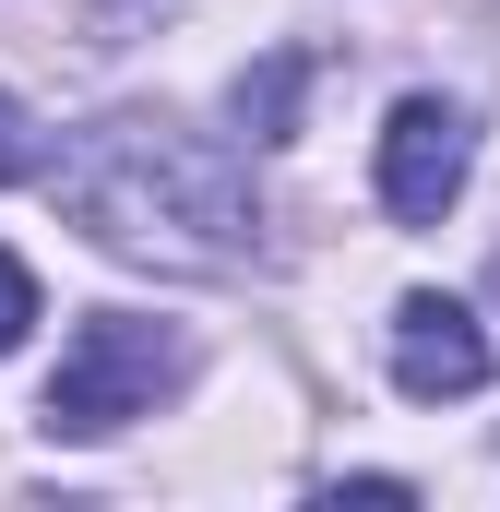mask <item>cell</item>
I'll list each match as a JSON object with an SVG mask.
<instances>
[{
	"label": "cell",
	"mask_w": 500,
	"mask_h": 512,
	"mask_svg": "<svg viewBox=\"0 0 500 512\" xmlns=\"http://www.w3.org/2000/svg\"><path fill=\"white\" fill-rule=\"evenodd\" d=\"M60 191H72V215L131 262H179V274H227L250 262V179L239 155H215L203 131L179 120H108L72 167H60Z\"/></svg>",
	"instance_id": "6da1fadb"
},
{
	"label": "cell",
	"mask_w": 500,
	"mask_h": 512,
	"mask_svg": "<svg viewBox=\"0 0 500 512\" xmlns=\"http://www.w3.org/2000/svg\"><path fill=\"white\" fill-rule=\"evenodd\" d=\"M179 382H191V346H179L167 322L96 310V322L60 346V370H48V441H120L131 417H155Z\"/></svg>",
	"instance_id": "7a4b0ae2"
},
{
	"label": "cell",
	"mask_w": 500,
	"mask_h": 512,
	"mask_svg": "<svg viewBox=\"0 0 500 512\" xmlns=\"http://www.w3.org/2000/svg\"><path fill=\"white\" fill-rule=\"evenodd\" d=\"M465 167H477V131L453 96H405L381 120V215L393 227H441L465 203Z\"/></svg>",
	"instance_id": "3957f363"
},
{
	"label": "cell",
	"mask_w": 500,
	"mask_h": 512,
	"mask_svg": "<svg viewBox=\"0 0 500 512\" xmlns=\"http://www.w3.org/2000/svg\"><path fill=\"white\" fill-rule=\"evenodd\" d=\"M381 358H393V393H405V405H465V393H489V370H500L489 322H477L465 298H441V286L393 298V334H381Z\"/></svg>",
	"instance_id": "277c9868"
},
{
	"label": "cell",
	"mask_w": 500,
	"mask_h": 512,
	"mask_svg": "<svg viewBox=\"0 0 500 512\" xmlns=\"http://www.w3.org/2000/svg\"><path fill=\"white\" fill-rule=\"evenodd\" d=\"M24 322H36V274H24V262L0 251V358L24 346Z\"/></svg>",
	"instance_id": "5b68a950"
}]
</instances>
